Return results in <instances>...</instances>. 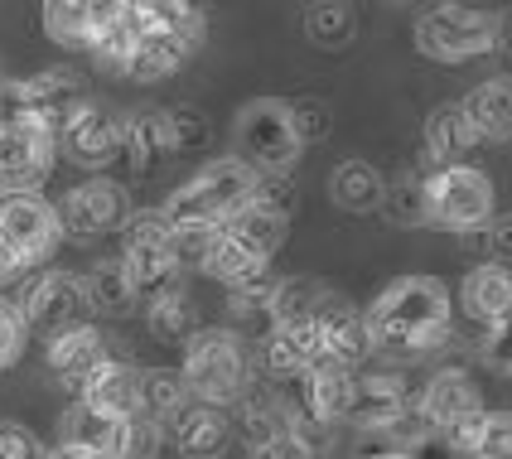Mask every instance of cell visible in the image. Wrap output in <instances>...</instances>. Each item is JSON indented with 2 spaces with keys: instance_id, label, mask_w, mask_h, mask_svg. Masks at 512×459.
Segmentation results:
<instances>
[{
  "instance_id": "obj_1",
  "label": "cell",
  "mask_w": 512,
  "mask_h": 459,
  "mask_svg": "<svg viewBox=\"0 0 512 459\" xmlns=\"http://www.w3.org/2000/svg\"><path fill=\"white\" fill-rule=\"evenodd\" d=\"M363 315H368L372 353H387L397 363L426 358L430 348H440L450 334V290L435 276H401Z\"/></svg>"
},
{
  "instance_id": "obj_2",
  "label": "cell",
  "mask_w": 512,
  "mask_h": 459,
  "mask_svg": "<svg viewBox=\"0 0 512 459\" xmlns=\"http://www.w3.org/2000/svg\"><path fill=\"white\" fill-rule=\"evenodd\" d=\"M179 373L189 382V397L208 406H237L252 387V348L237 329H199L184 339V363Z\"/></svg>"
},
{
  "instance_id": "obj_3",
  "label": "cell",
  "mask_w": 512,
  "mask_h": 459,
  "mask_svg": "<svg viewBox=\"0 0 512 459\" xmlns=\"http://www.w3.org/2000/svg\"><path fill=\"white\" fill-rule=\"evenodd\" d=\"M300 155L305 141L295 131L285 97H252L232 116V160H242L252 174H290Z\"/></svg>"
},
{
  "instance_id": "obj_4",
  "label": "cell",
  "mask_w": 512,
  "mask_h": 459,
  "mask_svg": "<svg viewBox=\"0 0 512 459\" xmlns=\"http://www.w3.org/2000/svg\"><path fill=\"white\" fill-rule=\"evenodd\" d=\"M252 194L256 174L242 160L223 155V160H208L189 184H179L170 199L160 203V213L170 223H213V228H223L242 203H252Z\"/></svg>"
},
{
  "instance_id": "obj_5",
  "label": "cell",
  "mask_w": 512,
  "mask_h": 459,
  "mask_svg": "<svg viewBox=\"0 0 512 459\" xmlns=\"http://www.w3.org/2000/svg\"><path fill=\"white\" fill-rule=\"evenodd\" d=\"M416 49L435 63H469V58L493 49V15L459 5V0L430 5L416 20Z\"/></svg>"
},
{
  "instance_id": "obj_6",
  "label": "cell",
  "mask_w": 512,
  "mask_h": 459,
  "mask_svg": "<svg viewBox=\"0 0 512 459\" xmlns=\"http://www.w3.org/2000/svg\"><path fill=\"white\" fill-rule=\"evenodd\" d=\"M121 266H126V276H131V286H136L141 300H150L155 290L179 281V266H174V252H170V218L160 208L131 213L121 223Z\"/></svg>"
},
{
  "instance_id": "obj_7",
  "label": "cell",
  "mask_w": 512,
  "mask_h": 459,
  "mask_svg": "<svg viewBox=\"0 0 512 459\" xmlns=\"http://www.w3.org/2000/svg\"><path fill=\"white\" fill-rule=\"evenodd\" d=\"M430 223L450 232H479L493 218V179L474 165H440L426 179Z\"/></svg>"
},
{
  "instance_id": "obj_8",
  "label": "cell",
  "mask_w": 512,
  "mask_h": 459,
  "mask_svg": "<svg viewBox=\"0 0 512 459\" xmlns=\"http://www.w3.org/2000/svg\"><path fill=\"white\" fill-rule=\"evenodd\" d=\"M54 208L68 242H97V237L121 232V223L131 218V194H126V184H116L107 174H92L78 189H68Z\"/></svg>"
},
{
  "instance_id": "obj_9",
  "label": "cell",
  "mask_w": 512,
  "mask_h": 459,
  "mask_svg": "<svg viewBox=\"0 0 512 459\" xmlns=\"http://www.w3.org/2000/svg\"><path fill=\"white\" fill-rule=\"evenodd\" d=\"M15 310L25 319V334H39V339H54L63 329L92 319L83 281L68 276V271H39V276H29L25 286H20V295H15Z\"/></svg>"
},
{
  "instance_id": "obj_10",
  "label": "cell",
  "mask_w": 512,
  "mask_h": 459,
  "mask_svg": "<svg viewBox=\"0 0 512 459\" xmlns=\"http://www.w3.org/2000/svg\"><path fill=\"white\" fill-rule=\"evenodd\" d=\"M58 160V131L49 121H0V194H39Z\"/></svg>"
},
{
  "instance_id": "obj_11",
  "label": "cell",
  "mask_w": 512,
  "mask_h": 459,
  "mask_svg": "<svg viewBox=\"0 0 512 459\" xmlns=\"http://www.w3.org/2000/svg\"><path fill=\"white\" fill-rule=\"evenodd\" d=\"M0 232H5L10 252L20 257L25 271L44 266L63 242L58 208L49 199H39V194H0Z\"/></svg>"
},
{
  "instance_id": "obj_12",
  "label": "cell",
  "mask_w": 512,
  "mask_h": 459,
  "mask_svg": "<svg viewBox=\"0 0 512 459\" xmlns=\"http://www.w3.org/2000/svg\"><path fill=\"white\" fill-rule=\"evenodd\" d=\"M314 329H319V358L343 363V368H363L372 358V334H368V315L358 305H348L343 295H324L319 310H314Z\"/></svg>"
},
{
  "instance_id": "obj_13",
  "label": "cell",
  "mask_w": 512,
  "mask_h": 459,
  "mask_svg": "<svg viewBox=\"0 0 512 459\" xmlns=\"http://www.w3.org/2000/svg\"><path fill=\"white\" fill-rule=\"evenodd\" d=\"M58 150L73 165L102 174L112 160H121V121L112 112H102L97 102H83L78 112L58 126Z\"/></svg>"
},
{
  "instance_id": "obj_14",
  "label": "cell",
  "mask_w": 512,
  "mask_h": 459,
  "mask_svg": "<svg viewBox=\"0 0 512 459\" xmlns=\"http://www.w3.org/2000/svg\"><path fill=\"white\" fill-rule=\"evenodd\" d=\"M416 411L430 421V431L435 435H450V431H459L464 421H474V416L484 411V397H479V382L464 373V368H445V373H435L426 382V392H421Z\"/></svg>"
},
{
  "instance_id": "obj_15",
  "label": "cell",
  "mask_w": 512,
  "mask_h": 459,
  "mask_svg": "<svg viewBox=\"0 0 512 459\" xmlns=\"http://www.w3.org/2000/svg\"><path fill=\"white\" fill-rule=\"evenodd\" d=\"M314 426H334V421H353L358 411V373L343 368V363H329L319 358L310 373H305V406Z\"/></svg>"
},
{
  "instance_id": "obj_16",
  "label": "cell",
  "mask_w": 512,
  "mask_h": 459,
  "mask_svg": "<svg viewBox=\"0 0 512 459\" xmlns=\"http://www.w3.org/2000/svg\"><path fill=\"white\" fill-rule=\"evenodd\" d=\"M78 402H87L92 411H102V416H112V421L141 411V368L107 353V358L78 382Z\"/></svg>"
},
{
  "instance_id": "obj_17",
  "label": "cell",
  "mask_w": 512,
  "mask_h": 459,
  "mask_svg": "<svg viewBox=\"0 0 512 459\" xmlns=\"http://www.w3.org/2000/svg\"><path fill=\"white\" fill-rule=\"evenodd\" d=\"M232 435V421L223 406H208V402H189L179 406L170 421H165V440L184 459H218L223 445Z\"/></svg>"
},
{
  "instance_id": "obj_18",
  "label": "cell",
  "mask_w": 512,
  "mask_h": 459,
  "mask_svg": "<svg viewBox=\"0 0 512 459\" xmlns=\"http://www.w3.org/2000/svg\"><path fill=\"white\" fill-rule=\"evenodd\" d=\"M319 363V329L314 319H281L261 339V368L271 377H305Z\"/></svg>"
},
{
  "instance_id": "obj_19",
  "label": "cell",
  "mask_w": 512,
  "mask_h": 459,
  "mask_svg": "<svg viewBox=\"0 0 512 459\" xmlns=\"http://www.w3.org/2000/svg\"><path fill=\"white\" fill-rule=\"evenodd\" d=\"M305 426H310V416L295 402H285L281 392H271V387H247L242 402H237V431L247 435V445H261L271 435H290V431L305 435Z\"/></svg>"
},
{
  "instance_id": "obj_20",
  "label": "cell",
  "mask_w": 512,
  "mask_h": 459,
  "mask_svg": "<svg viewBox=\"0 0 512 459\" xmlns=\"http://www.w3.org/2000/svg\"><path fill=\"white\" fill-rule=\"evenodd\" d=\"M102 358H107V339H102V329H97L92 319L63 329L54 339H44V363H49V373H54L58 382H73V387H78Z\"/></svg>"
},
{
  "instance_id": "obj_21",
  "label": "cell",
  "mask_w": 512,
  "mask_h": 459,
  "mask_svg": "<svg viewBox=\"0 0 512 459\" xmlns=\"http://www.w3.org/2000/svg\"><path fill=\"white\" fill-rule=\"evenodd\" d=\"M174 155L170 116L165 112H136L121 121V160L131 165V174H155L165 170V160Z\"/></svg>"
},
{
  "instance_id": "obj_22",
  "label": "cell",
  "mask_w": 512,
  "mask_h": 459,
  "mask_svg": "<svg viewBox=\"0 0 512 459\" xmlns=\"http://www.w3.org/2000/svg\"><path fill=\"white\" fill-rule=\"evenodd\" d=\"M459 310L479 324H498L512 315V266L503 261H479L459 281Z\"/></svg>"
},
{
  "instance_id": "obj_23",
  "label": "cell",
  "mask_w": 512,
  "mask_h": 459,
  "mask_svg": "<svg viewBox=\"0 0 512 459\" xmlns=\"http://www.w3.org/2000/svg\"><path fill=\"white\" fill-rule=\"evenodd\" d=\"M189 54H194V49H189L179 34H170V29H141L136 44H131V54H126V63H121V73L136 78V83H160V78H170Z\"/></svg>"
},
{
  "instance_id": "obj_24",
  "label": "cell",
  "mask_w": 512,
  "mask_h": 459,
  "mask_svg": "<svg viewBox=\"0 0 512 459\" xmlns=\"http://www.w3.org/2000/svg\"><path fill=\"white\" fill-rule=\"evenodd\" d=\"M78 281H83L87 310L102 315V319H126L136 305H141V295H136V286H131V276H126L121 257L116 261H92Z\"/></svg>"
},
{
  "instance_id": "obj_25",
  "label": "cell",
  "mask_w": 512,
  "mask_h": 459,
  "mask_svg": "<svg viewBox=\"0 0 512 459\" xmlns=\"http://www.w3.org/2000/svg\"><path fill=\"white\" fill-rule=\"evenodd\" d=\"M382 194H387V174L377 170L372 160H343L329 174V199L334 208L363 218V213H377L382 208Z\"/></svg>"
},
{
  "instance_id": "obj_26",
  "label": "cell",
  "mask_w": 512,
  "mask_h": 459,
  "mask_svg": "<svg viewBox=\"0 0 512 459\" xmlns=\"http://www.w3.org/2000/svg\"><path fill=\"white\" fill-rule=\"evenodd\" d=\"M223 232L228 237H237L252 257L271 261L276 252L285 247V232H290V213H281V208H266V203H242L237 213H232L228 223H223Z\"/></svg>"
},
{
  "instance_id": "obj_27",
  "label": "cell",
  "mask_w": 512,
  "mask_h": 459,
  "mask_svg": "<svg viewBox=\"0 0 512 459\" xmlns=\"http://www.w3.org/2000/svg\"><path fill=\"white\" fill-rule=\"evenodd\" d=\"M445 445L459 459H512V411H479L445 435Z\"/></svg>"
},
{
  "instance_id": "obj_28",
  "label": "cell",
  "mask_w": 512,
  "mask_h": 459,
  "mask_svg": "<svg viewBox=\"0 0 512 459\" xmlns=\"http://www.w3.org/2000/svg\"><path fill=\"white\" fill-rule=\"evenodd\" d=\"M145 329L155 334V339H165V344H184L189 334H199V305H194V295L179 286H165L155 290L150 300H145Z\"/></svg>"
},
{
  "instance_id": "obj_29",
  "label": "cell",
  "mask_w": 512,
  "mask_h": 459,
  "mask_svg": "<svg viewBox=\"0 0 512 459\" xmlns=\"http://www.w3.org/2000/svg\"><path fill=\"white\" fill-rule=\"evenodd\" d=\"M479 145V131L464 112V102H445L426 116V150L440 165H464V155Z\"/></svg>"
},
{
  "instance_id": "obj_30",
  "label": "cell",
  "mask_w": 512,
  "mask_h": 459,
  "mask_svg": "<svg viewBox=\"0 0 512 459\" xmlns=\"http://www.w3.org/2000/svg\"><path fill=\"white\" fill-rule=\"evenodd\" d=\"M479 141H512V78H488L464 97Z\"/></svg>"
},
{
  "instance_id": "obj_31",
  "label": "cell",
  "mask_w": 512,
  "mask_h": 459,
  "mask_svg": "<svg viewBox=\"0 0 512 459\" xmlns=\"http://www.w3.org/2000/svg\"><path fill=\"white\" fill-rule=\"evenodd\" d=\"M353 34H358V15H353L348 0H310V10H305V39H310L314 49L339 54V49L353 44Z\"/></svg>"
},
{
  "instance_id": "obj_32",
  "label": "cell",
  "mask_w": 512,
  "mask_h": 459,
  "mask_svg": "<svg viewBox=\"0 0 512 459\" xmlns=\"http://www.w3.org/2000/svg\"><path fill=\"white\" fill-rule=\"evenodd\" d=\"M261 266H271V261H261V257H252L237 237H228V232L218 228V237L208 242V252H203V276L208 281H218V286H237V281H247V276H256Z\"/></svg>"
},
{
  "instance_id": "obj_33",
  "label": "cell",
  "mask_w": 512,
  "mask_h": 459,
  "mask_svg": "<svg viewBox=\"0 0 512 459\" xmlns=\"http://www.w3.org/2000/svg\"><path fill=\"white\" fill-rule=\"evenodd\" d=\"M58 435H63V445H78V450H92V455H112L116 421L92 411L87 402H73L58 416Z\"/></svg>"
},
{
  "instance_id": "obj_34",
  "label": "cell",
  "mask_w": 512,
  "mask_h": 459,
  "mask_svg": "<svg viewBox=\"0 0 512 459\" xmlns=\"http://www.w3.org/2000/svg\"><path fill=\"white\" fill-rule=\"evenodd\" d=\"M189 402H194V397H189V382H184L179 368H145L141 373V411L155 416L160 426Z\"/></svg>"
},
{
  "instance_id": "obj_35",
  "label": "cell",
  "mask_w": 512,
  "mask_h": 459,
  "mask_svg": "<svg viewBox=\"0 0 512 459\" xmlns=\"http://www.w3.org/2000/svg\"><path fill=\"white\" fill-rule=\"evenodd\" d=\"M44 34L63 49H92V10L87 0H44Z\"/></svg>"
},
{
  "instance_id": "obj_36",
  "label": "cell",
  "mask_w": 512,
  "mask_h": 459,
  "mask_svg": "<svg viewBox=\"0 0 512 459\" xmlns=\"http://www.w3.org/2000/svg\"><path fill=\"white\" fill-rule=\"evenodd\" d=\"M382 213H387V218H392L397 228H426V223H430L426 179H416V174L387 179V194H382Z\"/></svg>"
},
{
  "instance_id": "obj_37",
  "label": "cell",
  "mask_w": 512,
  "mask_h": 459,
  "mask_svg": "<svg viewBox=\"0 0 512 459\" xmlns=\"http://www.w3.org/2000/svg\"><path fill=\"white\" fill-rule=\"evenodd\" d=\"M165 445V426L145 411H131L116 421V435H112V459H155Z\"/></svg>"
},
{
  "instance_id": "obj_38",
  "label": "cell",
  "mask_w": 512,
  "mask_h": 459,
  "mask_svg": "<svg viewBox=\"0 0 512 459\" xmlns=\"http://www.w3.org/2000/svg\"><path fill=\"white\" fill-rule=\"evenodd\" d=\"M170 136H174V155H194V150H208L213 141V126H208V116L199 107H170Z\"/></svg>"
},
{
  "instance_id": "obj_39",
  "label": "cell",
  "mask_w": 512,
  "mask_h": 459,
  "mask_svg": "<svg viewBox=\"0 0 512 459\" xmlns=\"http://www.w3.org/2000/svg\"><path fill=\"white\" fill-rule=\"evenodd\" d=\"M290 116H295V131H300V141L314 145L329 136V102L324 97H290Z\"/></svg>"
},
{
  "instance_id": "obj_40",
  "label": "cell",
  "mask_w": 512,
  "mask_h": 459,
  "mask_svg": "<svg viewBox=\"0 0 512 459\" xmlns=\"http://www.w3.org/2000/svg\"><path fill=\"white\" fill-rule=\"evenodd\" d=\"M25 353V319L15 310V300L0 295V373L15 368V358Z\"/></svg>"
},
{
  "instance_id": "obj_41",
  "label": "cell",
  "mask_w": 512,
  "mask_h": 459,
  "mask_svg": "<svg viewBox=\"0 0 512 459\" xmlns=\"http://www.w3.org/2000/svg\"><path fill=\"white\" fill-rule=\"evenodd\" d=\"M252 459H314V440L310 435H300V431L271 435V440L252 445Z\"/></svg>"
},
{
  "instance_id": "obj_42",
  "label": "cell",
  "mask_w": 512,
  "mask_h": 459,
  "mask_svg": "<svg viewBox=\"0 0 512 459\" xmlns=\"http://www.w3.org/2000/svg\"><path fill=\"white\" fill-rule=\"evenodd\" d=\"M484 358L498 373H512V315L498 324H484Z\"/></svg>"
},
{
  "instance_id": "obj_43",
  "label": "cell",
  "mask_w": 512,
  "mask_h": 459,
  "mask_svg": "<svg viewBox=\"0 0 512 459\" xmlns=\"http://www.w3.org/2000/svg\"><path fill=\"white\" fill-rule=\"evenodd\" d=\"M49 450L15 421H0V459H44Z\"/></svg>"
},
{
  "instance_id": "obj_44",
  "label": "cell",
  "mask_w": 512,
  "mask_h": 459,
  "mask_svg": "<svg viewBox=\"0 0 512 459\" xmlns=\"http://www.w3.org/2000/svg\"><path fill=\"white\" fill-rule=\"evenodd\" d=\"M484 247L493 261H503V266H512V213H493L484 228Z\"/></svg>"
},
{
  "instance_id": "obj_45",
  "label": "cell",
  "mask_w": 512,
  "mask_h": 459,
  "mask_svg": "<svg viewBox=\"0 0 512 459\" xmlns=\"http://www.w3.org/2000/svg\"><path fill=\"white\" fill-rule=\"evenodd\" d=\"M25 276V266H20V257L10 252V242H5V232H0V286H15Z\"/></svg>"
},
{
  "instance_id": "obj_46",
  "label": "cell",
  "mask_w": 512,
  "mask_h": 459,
  "mask_svg": "<svg viewBox=\"0 0 512 459\" xmlns=\"http://www.w3.org/2000/svg\"><path fill=\"white\" fill-rule=\"evenodd\" d=\"M493 49L512 63V10H503V15H493Z\"/></svg>"
},
{
  "instance_id": "obj_47",
  "label": "cell",
  "mask_w": 512,
  "mask_h": 459,
  "mask_svg": "<svg viewBox=\"0 0 512 459\" xmlns=\"http://www.w3.org/2000/svg\"><path fill=\"white\" fill-rule=\"evenodd\" d=\"M44 459H107V455H92V450H78V445H63V440H58Z\"/></svg>"
},
{
  "instance_id": "obj_48",
  "label": "cell",
  "mask_w": 512,
  "mask_h": 459,
  "mask_svg": "<svg viewBox=\"0 0 512 459\" xmlns=\"http://www.w3.org/2000/svg\"><path fill=\"white\" fill-rule=\"evenodd\" d=\"M358 459H406V455H401V450H387V445H382V450H368V455H358Z\"/></svg>"
},
{
  "instance_id": "obj_49",
  "label": "cell",
  "mask_w": 512,
  "mask_h": 459,
  "mask_svg": "<svg viewBox=\"0 0 512 459\" xmlns=\"http://www.w3.org/2000/svg\"><path fill=\"white\" fill-rule=\"evenodd\" d=\"M0 83H5V73H0Z\"/></svg>"
},
{
  "instance_id": "obj_50",
  "label": "cell",
  "mask_w": 512,
  "mask_h": 459,
  "mask_svg": "<svg viewBox=\"0 0 512 459\" xmlns=\"http://www.w3.org/2000/svg\"><path fill=\"white\" fill-rule=\"evenodd\" d=\"M107 459H112V455H107Z\"/></svg>"
}]
</instances>
